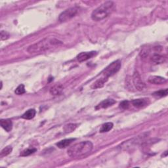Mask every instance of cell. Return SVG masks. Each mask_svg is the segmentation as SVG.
<instances>
[{"instance_id": "obj_1", "label": "cell", "mask_w": 168, "mask_h": 168, "mask_svg": "<svg viewBox=\"0 0 168 168\" xmlns=\"http://www.w3.org/2000/svg\"><path fill=\"white\" fill-rule=\"evenodd\" d=\"M63 43L61 41L58 40V39L52 37H48L30 46L27 49V51L30 54L43 53L51 49L60 46Z\"/></svg>"}, {"instance_id": "obj_2", "label": "cell", "mask_w": 168, "mask_h": 168, "mask_svg": "<svg viewBox=\"0 0 168 168\" xmlns=\"http://www.w3.org/2000/svg\"><path fill=\"white\" fill-rule=\"evenodd\" d=\"M93 148V145L91 141H82L69 148L68 154L72 158H83L90 154Z\"/></svg>"}, {"instance_id": "obj_3", "label": "cell", "mask_w": 168, "mask_h": 168, "mask_svg": "<svg viewBox=\"0 0 168 168\" xmlns=\"http://www.w3.org/2000/svg\"><path fill=\"white\" fill-rule=\"evenodd\" d=\"M115 5L113 2L108 1L94 10L91 14V18L95 21H100L105 19L114 11Z\"/></svg>"}, {"instance_id": "obj_4", "label": "cell", "mask_w": 168, "mask_h": 168, "mask_svg": "<svg viewBox=\"0 0 168 168\" xmlns=\"http://www.w3.org/2000/svg\"><path fill=\"white\" fill-rule=\"evenodd\" d=\"M121 61L120 60H116V61H114L111 64H110L105 70L102 72L103 76L106 78H109L110 76H112L120 70L121 68Z\"/></svg>"}, {"instance_id": "obj_5", "label": "cell", "mask_w": 168, "mask_h": 168, "mask_svg": "<svg viewBox=\"0 0 168 168\" xmlns=\"http://www.w3.org/2000/svg\"><path fill=\"white\" fill-rule=\"evenodd\" d=\"M78 9L76 7L69 8L60 14L58 17V21L61 22H66L72 18L74 17L78 13Z\"/></svg>"}, {"instance_id": "obj_6", "label": "cell", "mask_w": 168, "mask_h": 168, "mask_svg": "<svg viewBox=\"0 0 168 168\" xmlns=\"http://www.w3.org/2000/svg\"><path fill=\"white\" fill-rule=\"evenodd\" d=\"M133 85H134L135 88L139 91H143L146 87L145 83L142 82L141 75L137 71H135L134 72V73H133Z\"/></svg>"}, {"instance_id": "obj_7", "label": "cell", "mask_w": 168, "mask_h": 168, "mask_svg": "<svg viewBox=\"0 0 168 168\" xmlns=\"http://www.w3.org/2000/svg\"><path fill=\"white\" fill-rule=\"evenodd\" d=\"M97 54L96 51H90V52H82L80 54H78L77 55V60L80 62H84L86 61L89 59L93 58L95 57Z\"/></svg>"}, {"instance_id": "obj_8", "label": "cell", "mask_w": 168, "mask_h": 168, "mask_svg": "<svg viewBox=\"0 0 168 168\" xmlns=\"http://www.w3.org/2000/svg\"><path fill=\"white\" fill-rule=\"evenodd\" d=\"M132 105L133 106H135L138 108H144L149 105L150 101L147 98H137V99H134L131 101Z\"/></svg>"}, {"instance_id": "obj_9", "label": "cell", "mask_w": 168, "mask_h": 168, "mask_svg": "<svg viewBox=\"0 0 168 168\" xmlns=\"http://www.w3.org/2000/svg\"><path fill=\"white\" fill-rule=\"evenodd\" d=\"M116 103V101L112 99V98H108L102 101H101L97 106L95 107L96 110L102 109V108H107L110 106H112L113 105Z\"/></svg>"}, {"instance_id": "obj_10", "label": "cell", "mask_w": 168, "mask_h": 168, "mask_svg": "<svg viewBox=\"0 0 168 168\" xmlns=\"http://www.w3.org/2000/svg\"><path fill=\"white\" fill-rule=\"evenodd\" d=\"M148 81L149 83L155 84V85H162L167 82L166 78L159 76H151L148 79Z\"/></svg>"}, {"instance_id": "obj_11", "label": "cell", "mask_w": 168, "mask_h": 168, "mask_svg": "<svg viewBox=\"0 0 168 168\" xmlns=\"http://www.w3.org/2000/svg\"><path fill=\"white\" fill-rule=\"evenodd\" d=\"M108 78H106L105 76H102V78L98 79L97 80H96L95 82H94L91 87L93 90H96V89H99L102 87L104 86H105V84L106 83V82L108 81Z\"/></svg>"}, {"instance_id": "obj_12", "label": "cell", "mask_w": 168, "mask_h": 168, "mask_svg": "<svg viewBox=\"0 0 168 168\" xmlns=\"http://www.w3.org/2000/svg\"><path fill=\"white\" fill-rule=\"evenodd\" d=\"M0 123H1V126L2 127V128H3L7 132H9L12 130L13 123L11 120L2 119Z\"/></svg>"}, {"instance_id": "obj_13", "label": "cell", "mask_w": 168, "mask_h": 168, "mask_svg": "<svg viewBox=\"0 0 168 168\" xmlns=\"http://www.w3.org/2000/svg\"><path fill=\"white\" fill-rule=\"evenodd\" d=\"M63 91V86L61 84H57V85H55L53 86L51 89H50V93L52 95H60L62 93Z\"/></svg>"}, {"instance_id": "obj_14", "label": "cell", "mask_w": 168, "mask_h": 168, "mask_svg": "<svg viewBox=\"0 0 168 168\" xmlns=\"http://www.w3.org/2000/svg\"><path fill=\"white\" fill-rule=\"evenodd\" d=\"M75 140H76L75 139H64V140H62L61 141H59L58 142H57L56 145L59 148V149H65V148L68 146L72 142H74Z\"/></svg>"}, {"instance_id": "obj_15", "label": "cell", "mask_w": 168, "mask_h": 168, "mask_svg": "<svg viewBox=\"0 0 168 168\" xmlns=\"http://www.w3.org/2000/svg\"><path fill=\"white\" fill-rule=\"evenodd\" d=\"M166 58L165 57L160 55V54H156V53L154 54L151 58V60L156 64L164 63L166 61Z\"/></svg>"}, {"instance_id": "obj_16", "label": "cell", "mask_w": 168, "mask_h": 168, "mask_svg": "<svg viewBox=\"0 0 168 168\" xmlns=\"http://www.w3.org/2000/svg\"><path fill=\"white\" fill-rule=\"evenodd\" d=\"M36 114V111L35 109H30L27 110L25 113L23 114L22 116V118L25 120H31L35 117Z\"/></svg>"}, {"instance_id": "obj_17", "label": "cell", "mask_w": 168, "mask_h": 168, "mask_svg": "<svg viewBox=\"0 0 168 168\" xmlns=\"http://www.w3.org/2000/svg\"><path fill=\"white\" fill-rule=\"evenodd\" d=\"M114 124L112 122H107L104 123L100 129V133H106L110 131L113 128Z\"/></svg>"}, {"instance_id": "obj_18", "label": "cell", "mask_w": 168, "mask_h": 168, "mask_svg": "<svg viewBox=\"0 0 168 168\" xmlns=\"http://www.w3.org/2000/svg\"><path fill=\"white\" fill-rule=\"evenodd\" d=\"M167 93H168L167 89H165V90H162L160 91H156L153 93L152 95H153V96L156 97H163L167 96Z\"/></svg>"}, {"instance_id": "obj_19", "label": "cell", "mask_w": 168, "mask_h": 168, "mask_svg": "<svg viewBox=\"0 0 168 168\" xmlns=\"http://www.w3.org/2000/svg\"><path fill=\"white\" fill-rule=\"evenodd\" d=\"M77 127V125L74 124V123H70V124L66 125L64 127V130H65V133H70L74 131L76 128Z\"/></svg>"}, {"instance_id": "obj_20", "label": "cell", "mask_w": 168, "mask_h": 168, "mask_svg": "<svg viewBox=\"0 0 168 168\" xmlns=\"http://www.w3.org/2000/svg\"><path fill=\"white\" fill-rule=\"evenodd\" d=\"M37 151L36 149H34V148H32V149H27L24 150L21 153V156H27L30 155L32 154H34V152H36Z\"/></svg>"}, {"instance_id": "obj_21", "label": "cell", "mask_w": 168, "mask_h": 168, "mask_svg": "<svg viewBox=\"0 0 168 168\" xmlns=\"http://www.w3.org/2000/svg\"><path fill=\"white\" fill-rule=\"evenodd\" d=\"M14 93H15L18 95H22V94L25 93V87H24V86L23 85V84L19 85L15 90V91H14Z\"/></svg>"}, {"instance_id": "obj_22", "label": "cell", "mask_w": 168, "mask_h": 168, "mask_svg": "<svg viewBox=\"0 0 168 168\" xmlns=\"http://www.w3.org/2000/svg\"><path fill=\"white\" fill-rule=\"evenodd\" d=\"M11 152H12V147L11 146H7L6 148H4V149L2 150L1 156L2 157L6 156L9 155Z\"/></svg>"}, {"instance_id": "obj_23", "label": "cell", "mask_w": 168, "mask_h": 168, "mask_svg": "<svg viewBox=\"0 0 168 168\" xmlns=\"http://www.w3.org/2000/svg\"><path fill=\"white\" fill-rule=\"evenodd\" d=\"M120 107L122 109H128L130 107V102L128 101H123L120 104Z\"/></svg>"}, {"instance_id": "obj_24", "label": "cell", "mask_w": 168, "mask_h": 168, "mask_svg": "<svg viewBox=\"0 0 168 168\" xmlns=\"http://www.w3.org/2000/svg\"><path fill=\"white\" fill-rule=\"evenodd\" d=\"M10 34L9 32L2 30L1 31V39L2 40H7V39L9 38Z\"/></svg>"}, {"instance_id": "obj_25", "label": "cell", "mask_w": 168, "mask_h": 168, "mask_svg": "<svg viewBox=\"0 0 168 168\" xmlns=\"http://www.w3.org/2000/svg\"><path fill=\"white\" fill-rule=\"evenodd\" d=\"M149 49H148V48L147 49L144 48L142 49V50H141V51L140 53V55L142 58H145L148 55H149Z\"/></svg>"}]
</instances>
